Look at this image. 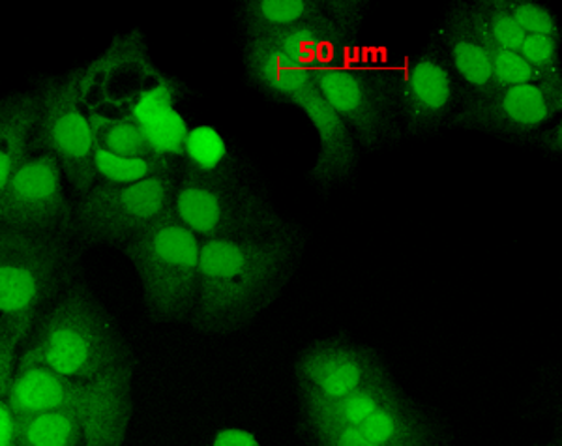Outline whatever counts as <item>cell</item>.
Listing matches in <instances>:
<instances>
[{"mask_svg":"<svg viewBox=\"0 0 562 446\" xmlns=\"http://www.w3.org/2000/svg\"><path fill=\"white\" fill-rule=\"evenodd\" d=\"M304 248L296 225L278 235L201 241L198 299L188 323L212 336L244 331L280 299Z\"/></svg>","mask_w":562,"mask_h":446,"instance_id":"obj_1","label":"cell"},{"mask_svg":"<svg viewBox=\"0 0 562 446\" xmlns=\"http://www.w3.org/2000/svg\"><path fill=\"white\" fill-rule=\"evenodd\" d=\"M135 364L134 349L92 287L77 278L26 334L18 370L45 368L58 376L92 379Z\"/></svg>","mask_w":562,"mask_h":446,"instance_id":"obj_2","label":"cell"},{"mask_svg":"<svg viewBox=\"0 0 562 446\" xmlns=\"http://www.w3.org/2000/svg\"><path fill=\"white\" fill-rule=\"evenodd\" d=\"M173 212L201 241L278 235L294 225L229 154L212 166L186 161L175 186Z\"/></svg>","mask_w":562,"mask_h":446,"instance_id":"obj_3","label":"cell"},{"mask_svg":"<svg viewBox=\"0 0 562 446\" xmlns=\"http://www.w3.org/2000/svg\"><path fill=\"white\" fill-rule=\"evenodd\" d=\"M135 364L74 379L45 368L15 371L7 395L12 416L58 411L81 426L87 446H124L134 416Z\"/></svg>","mask_w":562,"mask_h":446,"instance_id":"obj_4","label":"cell"},{"mask_svg":"<svg viewBox=\"0 0 562 446\" xmlns=\"http://www.w3.org/2000/svg\"><path fill=\"white\" fill-rule=\"evenodd\" d=\"M79 257L71 235H38L0 223V315L21 339L79 278Z\"/></svg>","mask_w":562,"mask_h":446,"instance_id":"obj_5","label":"cell"},{"mask_svg":"<svg viewBox=\"0 0 562 446\" xmlns=\"http://www.w3.org/2000/svg\"><path fill=\"white\" fill-rule=\"evenodd\" d=\"M244 68L251 87L278 103L302 109L319 135V154L310 177L323 188L341 185L358 164V148L346 124L315 83L312 71L289 63L278 49L262 40H246Z\"/></svg>","mask_w":562,"mask_h":446,"instance_id":"obj_6","label":"cell"},{"mask_svg":"<svg viewBox=\"0 0 562 446\" xmlns=\"http://www.w3.org/2000/svg\"><path fill=\"white\" fill-rule=\"evenodd\" d=\"M121 252L139 276L148 319L158 325L188 323L198 299L201 238L173 209Z\"/></svg>","mask_w":562,"mask_h":446,"instance_id":"obj_7","label":"cell"},{"mask_svg":"<svg viewBox=\"0 0 562 446\" xmlns=\"http://www.w3.org/2000/svg\"><path fill=\"white\" fill-rule=\"evenodd\" d=\"M177 177L171 169L135 180H97L77 198L70 235L79 248L121 249L173 209Z\"/></svg>","mask_w":562,"mask_h":446,"instance_id":"obj_8","label":"cell"},{"mask_svg":"<svg viewBox=\"0 0 562 446\" xmlns=\"http://www.w3.org/2000/svg\"><path fill=\"white\" fill-rule=\"evenodd\" d=\"M85 71L45 77L38 85V115L31 137V153L52 154L70 182L83 196L98 180L97 143L89 116L83 113Z\"/></svg>","mask_w":562,"mask_h":446,"instance_id":"obj_9","label":"cell"},{"mask_svg":"<svg viewBox=\"0 0 562 446\" xmlns=\"http://www.w3.org/2000/svg\"><path fill=\"white\" fill-rule=\"evenodd\" d=\"M312 74L357 147L373 150L402 137L397 70L347 66Z\"/></svg>","mask_w":562,"mask_h":446,"instance_id":"obj_10","label":"cell"},{"mask_svg":"<svg viewBox=\"0 0 562 446\" xmlns=\"http://www.w3.org/2000/svg\"><path fill=\"white\" fill-rule=\"evenodd\" d=\"M65 180L52 154H26L0 190V223L38 235H70L74 204Z\"/></svg>","mask_w":562,"mask_h":446,"instance_id":"obj_11","label":"cell"},{"mask_svg":"<svg viewBox=\"0 0 562 446\" xmlns=\"http://www.w3.org/2000/svg\"><path fill=\"white\" fill-rule=\"evenodd\" d=\"M461 100L463 87L437 42L397 70L400 121L409 135L434 134L448 126Z\"/></svg>","mask_w":562,"mask_h":446,"instance_id":"obj_12","label":"cell"},{"mask_svg":"<svg viewBox=\"0 0 562 446\" xmlns=\"http://www.w3.org/2000/svg\"><path fill=\"white\" fill-rule=\"evenodd\" d=\"M386 373L378 350L346 334L315 339L294 360L299 392L325 400L352 394Z\"/></svg>","mask_w":562,"mask_h":446,"instance_id":"obj_13","label":"cell"},{"mask_svg":"<svg viewBox=\"0 0 562 446\" xmlns=\"http://www.w3.org/2000/svg\"><path fill=\"white\" fill-rule=\"evenodd\" d=\"M538 83L493 90L492 94H463L460 108L448 126L501 135L510 140H530L561 113Z\"/></svg>","mask_w":562,"mask_h":446,"instance_id":"obj_14","label":"cell"},{"mask_svg":"<svg viewBox=\"0 0 562 446\" xmlns=\"http://www.w3.org/2000/svg\"><path fill=\"white\" fill-rule=\"evenodd\" d=\"M437 44L441 45L456 77L460 79L463 94H492V64L486 45L474 26L469 2H454L448 8L437 32Z\"/></svg>","mask_w":562,"mask_h":446,"instance_id":"obj_15","label":"cell"},{"mask_svg":"<svg viewBox=\"0 0 562 446\" xmlns=\"http://www.w3.org/2000/svg\"><path fill=\"white\" fill-rule=\"evenodd\" d=\"M358 430L375 446H448L447 435L434 416L400 387Z\"/></svg>","mask_w":562,"mask_h":446,"instance_id":"obj_16","label":"cell"},{"mask_svg":"<svg viewBox=\"0 0 562 446\" xmlns=\"http://www.w3.org/2000/svg\"><path fill=\"white\" fill-rule=\"evenodd\" d=\"M262 42L272 45L289 63L307 71L347 68V57L355 52L326 15L270 34Z\"/></svg>","mask_w":562,"mask_h":446,"instance_id":"obj_17","label":"cell"},{"mask_svg":"<svg viewBox=\"0 0 562 446\" xmlns=\"http://www.w3.org/2000/svg\"><path fill=\"white\" fill-rule=\"evenodd\" d=\"M396 389V381L389 371L386 376L368 382L357 392L336 400L299 392V432L326 427H360Z\"/></svg>","mask_w":562,"mask_h":446,"instance_id":"obj_18","label":"cell"},{"mask_svg":"<svg viewBox=\"0 0 562 446\" xmlns=\"http://www.w3.org/2000/svg\"><path fill=\"white\" fill-rule=\"evenodd\" d=\"M36 115L38 98L34 90L0 96V190L31 153Z\"/></svg>","mask_w":562,"mask_h":446,"instance_id":"obj_19","label":"cell"},{"mask_svg":"<svg viewBox=\"0 0 562 446\" xmlns=\"http://www.w3.org/2000/svg\"><path fill=\"white\" fill-rule=\"evenodd\" d=\"M246 40H262L304 21L323 18V0H246L238 8Z\"/></svg>","mask_w":562,"mask_h":446,"instance_id":"obj_20","label":"cell"},{"mask_svg":"<svg viewBox=\"0 0 562 446\" xmlns=\"http://www.w3.org/2000/svg\"><path fill=\"white\" fill-rule=\"evenodd\" d=\"M97 148H103L109 156L121 161H150L160 158L158 148L147 130L132 119L109 121L92 116L89 119Z\"/></svg>","mask_w":562,"mask_h":446,"instance_id":"obj_21","label":"cell"},{"mask_svg":"<svg viewBox=\"0 0 562 446\" xmlns=\"http://www.w3.org/2000/svg\"><path fill=\"white\" fill-rule=\"evenodd\" d=\"M13 446H87L81 426L58 411L12 416Z\"/></svg>","mask_w":562,"mask_h":446,"instance_id":"obj_22","label":"cell"},{"mask_svg":"<svg viewBox=\"0 0 562 446\" xmlns=\"http://www.w3.org/2000/svg\"><path fill=\"white\" fill-rule=\"evenodd\" d=\"M471 15H473V23L476 26V31H479L480 38L486 45L487 57H490V64H492L493 90L537 83V71L532 70L529 64L525 63L524 57L518 52L505 49V47L495 44L487 36L486 29L482 26L479 13L474 12L473 4H471Z\"/></svg>","mask_w":562,"mask_h":446,"instance_id":"obj_23","label":"cell"},{"mask_svg":"<svg viewBox=\"0 0 562 446\" xmlns=\"http://www.w3.org/2000/svg\"><path fill=\"white\" fill-rule=\"evenodd\" d=\"M471 4H473L474 12L479 13L487 36L495 44L510 49V52H519L525 34L512 18L510 12L506 10L505 0H476Z\"/></svg>","mask_w":562,"mask_h":446,"instance_id":"obj_24","label":"cell"},{"mask_svg":"<svg viewBox=\"0 0 562 446\" xmlns=\"http://www.w3.org/2000/svg\"><path fill=\"white\" fill-rule=\"evenodd\" d=\"M506 10L524 31L525 36H555L561 38L559 21L550 8L532 0H505Z\"/></svg>","mask_w":562,"mask_h":446,"instance_id":"obj_25","label":"cell"},{"mask_svg":"<svg viewBox=\"0 0 562 446\" xmlns=\"http://www.w3.org/2000/svg\"><path fill=\"white\" fill-rule=\"evenodd\" d=\"M364 0H323L326 20L344 36L352 49L357 47L358 34L366 18Z\"/></svg>","mask_w":562,"mask_h":446,"instance_id":"obj_26","label":"cell"},{"mask_svg":"<svg viewBox=\"0 0 562 446\" xmlns=\"http://www.w3.org/2000/svg\"><path fill=\"white\" fill-rule=\"evenodd\" d=\"M559 47H561V38L555 36H525L518 53L524 57L525 63L537 71L540 79V77L561 74Z\"/></svg>","mask_w":562,"mask_h":446,"instance_id":"obj_27","label":"cell"},{"mask_svg":"<svg viewBox=\"0 0 562 446\" xmlns=\"http://www.w3.org/2000/svg\"><path fill=\"white\" fill-rule=\"evenodd\" d=\"M23 339L7 319L0 315V400H7L13 377L18 371L20 349Z\"/></svg>","mask_w":562,"mask_h":446,"instance_id":"obj_28","label":"cell"},{"mask_svg":"<svg viewBox=\"0 0 562 446\" xmlns=\"http://www.w3.org/2000/svg\"><path fill=\"white\" fill-rule=\"evenodd\" d=\"M301 434L310 446H375L358 427H326Z\"/></svg>","mask_w":562,"mask_h":446,"instance_id":"obj_29","label":"cell"},{"mask_svg":"<svg viewBox=\"0 0 562 446\" xmlns=\"http://www.w3.org/2000/svg\"><path fill=\"white\" fill-rule=\"evenodd\" d=\"M530 141H535L538 147L550 154H561L562 150V124L557 122L555 126L542 127L540 132L532 135Z\"/></svg>","mask_w":562,"mask_h":446,"instance_id":"obj_30","label":"cell"}]
</instances>
